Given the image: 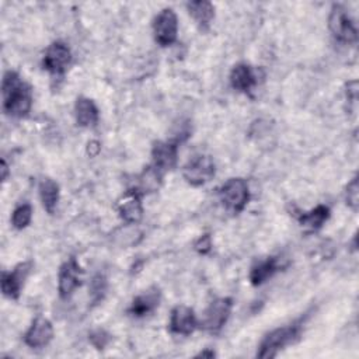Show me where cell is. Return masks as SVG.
Returning a JSON list of instances; mask_svg holds the SVG:
<instances>
[{
	"mask_svg": "<svg viewBox=\"0 0 359 359\" xmlns=\"http://www.w3.org/2000/svg\"><path fill=\"white\" fill-rule=\"evenodd\" d=\"M3 108L4 112L15 116L22 118L28 115L32 107V91L31 87L22 81L17 72L8 70L3 77Z\"/></svg>",
	"mask_w": 359,
	"mask_h": 359,
	"instance_id": "obj_1",
	"label": "cell"
},
{
	"mask_svg": "<svg viewBox=\"0 0 359 359\" xmlns=\"http://www.w3.org/2000/svg\"><path fill=\"white\" fill-rule=\"evenodd\" d=\"M300 334H302L300 323H293L290 325H285V327L272 330L269 334H266L264 337V339L259 345V349L257 352V356L262 358V359L275 358L280 349H283L285 346L297 341Z\"/></svg>",
	"mask_w": 359,
	"mask_h": 359,
	"instance_id": "obj_2",
	"label": "cell"
},
{
	"mask_svg": "<svg viewBox=\"0 0 359 359\" xmlns=\"http://www.w3.org/2000/svg\"><path fill=\"white\" fill-rule=\"evenodd\" d=\"M223 206L233 215L244 210L250 201V189L243 178H230L219 191Z\"/></svg>",
	"mask_w": 359,
	"mask_h": 359,
	"instance_id": "obj_3",
	"label": "cell"
},
{
	"mask_svg": "<svg viewBox=\"0 0 359 359\" xmlns=\"http://www.w3.org/2000/svg\"><path fill=\"white\" fill-rule=\"evenodd\" d=\"M328 28L332 36L345 43H353L358 39V29L353 20L349 17L348 11L339 6L334 4L328 17Z\"/></svg>",
	"mask_w": 359,
	"mask_h": 359,
	"instance_id": "obj_4",
	"label": "cell"
},
{
	"mask_svg": "<svg viewBox=\"0 0 359 359\" xmlns=\"http://www.w3.org/2000/svg\"><path fill=\"white\" fill-rule=\"evenodd\" d=\"M216 172L215 161L210 156L199 154L191 158L182 168V175L185 181L194 187H201L209 182Z\"/></svg>",
	"mask_w": 359,
	"mask_h": 359,
	"instance_id": "obj_5",
	"label": "cell"
},
{
	"mask_svg": "<svg viewBox=\"0 0 359 359\" xmlns=\"http://www.w3.org/2000/svg\"><path fill=\"white\" fill-rule=\"evenodd\" d=\"M233 307L230 297L215 299L203 311L201 318V327L206 331H219L229 320Z\"/></svg>",
	"mask_w": 359,
	"mask_h": 359,
	"instance_id": "obj_6",
	"label": "cell"
},
{
	"mask_svg": "<svg viewBox=\"0 0 359 359\" xmlns=\"http://www.w3.org/2000/svg\"><path fill=\"white\" fill-rule=\"evenodd\" d=\"M154 39L161 46H170L177 41L178 18L172 8H163L153 22Z\"/></svg>",
	"mask_w": 359,
	"mask_h": 359,
	"instance_id": "obj_7",
	"label": "cell"
},
{
	"mask_svg": "<svg viewBox=\"0 0 359 359\" xmlns=\"http://www.w3.org/2000/svg\"><path fill=\"white\" fill-rule=\"evenodd\" d=\"M83 272V268L74 257H70L62 264L57 275V290L62 299H69L73 292L81 285Z\"/></svg>",
	"mask_w": 359,
	"mask_h": 359,
	"instance_id": "obj_8",
	"label": "cell"
},
{
	"mask_svg": "<svg viewBox=\"0 0 359 359\" xmlns=\"http://www.w3.org/2000/svg\"><path fill=\"white\" fill-rule=\"evenodd\" d=\"M72 62L70 48L60 41L50 43L43 55L42 66L50 74H63Z\"/></svg>",
	"mask_w": 359,
	"mask_h": 359,
	"instance_id": "obj_9",
	"label": "cell"
},
{
	"mask_svg": "<svg viewBox=\"0 0 359 359\" xmlns=\"http://www.w3.org/2000/svg\"><path fill=\"white\" fill-rule=\"evenodd\" d=\"M31 268V262H21L13 271L1 273V292L6 297L18 299Z\"/></svg>",
	"mask_w": 359,
	"mask_h": 359,
	"instance_id": "obj_10",
	"label": "cell"
},
{
	"mask_svg": "<svg viewBox=\"0 0 359 359\" xmlns=\"http://www.w3.org/2000/svg\"><path fill=\"white\" fill-rule=\"evenodd\" d=\"M118 213L121 219L129 224H135L140 222L143 216V206H142V194L135 188L126 191L123 196L116 203Z\"/></svg>",
	"mask_w": 359,
	"mask_h": 359,
	"instance_id": "obj_11",
	"label": "cell"
},
{
	"mask_svg": "<svg viewBox=\"0 0 359 359\" xmlns=\"http://www.w3.org/2000/svg\"><path fill=\"white\" fill-rule=\"evenodd\" d=\"M52 338H53L52 323L48 318L41 316L34 318L29 328L24 334V342L29 348H43L52 341Z\"/></svg>",
	"mask_w": 359,
	"mask_h": 359,
	"instance_id": "obj_12",
	"label": "cell"
},
{
	"mask_svg": "<svg viewBox=\"0 0 359 359\" xmlns=\"http://www.w3.org/2000/svg\"><path fill=\"white\" fill-rule=\"evenodd\" d=\"M170 331L178 335H191L198 327V320L191 307L177 306L171 310Z\"/></svg>",
	"mask_w": 359,
	"mask_h": 359,
	"instance_id": "obj_13",
	"label": "cell"
},
{
	"mask_svg": "<svg viewBox=\"0 0 359 359\" xmlns=\"http://www.w3.org/2000/svg\"><path fill=\"white\" fill-rule=\"evenodd\" d=\"M178 144L177 142H156L151 149L153 165L163 170H171L177 164Z\"/></svg>",
	"mask_w": 359,
	"mask_h": 359,
	"instance_id": "obj_14",
	"label": "cell"
},
{
	"mask_svg": "<svg viewBox=\"0 0 359 359\" xmlns=\"http://www.w3.org/2000/svg\"><path fill=\"white\" fill-rule=\"evenodd\" d=\"M258 83L257 72L247 63H237L230 72V84L234 90L248 93Z\"/></svg>",
	"mask_w": 359,
	"mask_h": 359,
	"instance_id": "obj_15",
	"label": "cell"
},
{
	"mask_svg": "<svg viewBox=\"0 0 359 359\" xmlns=\"http://www.w3.org/2000/svg\"><path fill=\"white\" fill-rule=\"evenodd\" d=\"M158 303H160V290L157 287H151L132 300L130 307L128 309V313L137 318L144 317L151 311H154L158 307Z\"/></svg>",
	"mask_w": 359,
	"mask_h": 359,
	"instance_id": "obj_16",
	"label": "cell"
},
{
	"mask_svg": "<svg viewBox=\"0 0 359 359\" xmlns=\"http://www.w3.org/2000/svg\"><path fill=\"white\" fill-rule=\"evenodd\" d=\"M187 8L189 11V15L195 20V22L202 31H206L210 27V22L215 18V7L210 1H189L187 3Z\"/></svg>",
	"mask_w": 359,
	"mask_h": 359,
	"instance_id": "obj_17",
	"label": "cell"
},
{
	"mask_svg": "<svg viewBox=\"0 0 359 359\" xmlns=\"http://www.w3.org/2000/svg\"><path fill=\"white\" fill-rule=\"evenodd\" d=\"M74 115L77 125L83 128L93 126L98 121V108L93 100L87 97H79L74 104Z\"/></svg>",
	"mask_w": 359,
	"mask_h": 359,
	"instance_id": "obj_18",
	"label": "cell"
},
{
	"mask_svg": "<svg viewBox=\"0 0 359 359\" xmlns=\"http://www.w3.org/2000/svg\"><path fill=\"white\" fill-rule=\"evenodd\" d=\"M279 269V262L278 258L269 257L264 261H259L251 268L250 272V280L254 286H259L265 283L268 279H271Z\"/></svg>",
	"mask_w": 359,
	"mask_h": 359,
	"instance_id": "obj_19",
	"label": "cell"
},
{
	"mask_svg": "<svg viewBox=\"0 0 359 359\" xmlns=\"http://www.w3.org/2000/svg\"><path fill=\"white\" fill-rule=\"evenodd\" d=\"M330 217V208L325 205H317L314 209L310 212H304L299 216V223L302 227L316 231L323 227V224L328 220Z\"/></svg>",
	"mask_w": 359,
	"mask_h": 359,
	"instance_id": "obj_20",
	"label": "cell"
},
{
	"mask_svg": "<svg viewBox=\"0 0 359 359\" xmlns=\"http://www.w3.org/2000/svg\"><path fill=\"white\" fill-rule=\"evenodd\" d=\"M38 189L42 206L48 213L52 215L59 202V185L50 178H43L41 180Z\"/></svg>",
	"mask_w": 359,
	"mask_h": 359,
	"instance_id": "obj_21",
	"label": "cell"
},
{
	"mask_svg": "<svg viewBox=\"0 0 359 359\" xmlns=\"http://www.w3.org/2000/svg\"><path fill=\"white\" fill-rule=\"evenodd\" d=\"M160 181H161V174L160 170L153 167H147L143 170V172L139 175V182L135 187L136 191H139L142 195L147 194V192H153L157 191L160 187Z\"/></svg>",
	"mask_w": 359,
	"mask_h": 359,
	"instance_id": "obj_22",
	"label": "cell"
},
{
	"mask_svg": "<svg viewBox=\"0 0 359 359\" xmlns=\"http://www.w3.org/2000/svg\"><path fill=\"white\" fill-rule=\"evenodd\" d=\"M32 219V206L29 203L18 205L11 215V224L17 230L25 229Z\"/></svg>",
	"mask_w": 359,
	"mask_h": 359,
	"instance_id": "obj_23",
	"label": "cell"
},
{
	"mask_svg": "<svg viewBox=\"0 0 359 359\" xmlns=\"http://www.w3.org/2000/svg\"><path fill=\"white\" fill-rule=\"evenodd\" d=\"M346 203L356 210L359 206V184L358 177H355L346 187Z\"/></svg>",
	"mask_w": 359,
	"mask_h": 359,
	"instance_id": "obj_24",
	"label": "cell"
},
{
	"mask_svg": "<svg viewBox=\"0 0 359 359\" xmlns=\"http://www.w3.org/2000/svg\"><path fill=\"white\" fill-rule=\"evenodd\" d=\"M105 287H107V282H105V278L101 276V275H97L94 276L93 282H91V297H93V302H98L102 299L104 293H105Z\"/></svg>",
	"mask_w": 359,
	"mask_h": 359,
	"instance_id": "obj_25",
	"label": "cell"
},
{
	"mask_svg": "<svg viewBox=\"0 0 359 359\" xmlns=\"http://www.w3.org/2000/svg\"><path fill=\"white\" fill-rule=\"evenodd\" d=\"M88 339H90V342H91L97 349H104V348L108 345V342L111 341V337H109V334L105 332L104 330H95V331H93V332L90 334Z\"/></svg>",
	"mask_w": 359,
	"mask_h": 359,
	"instance_id": "obj_26",
	"label": "cell"
},
{
	"mask_svg": "<svg viewBox=\"0 0 359 359\" xmlns=\"http://www.w3.org/2000/svg\"><path fill=\"white\" fill-rule=\"evenodd\" d=\"M212 248V240H210V236L209 234H203L196 243H195V250L199 252V254H208Z\"/></svg>",
	"mask_w": 359,
	"mask_h": 359,
	"instance_id": "obj_27",
	"label": "cell"
},
{
	"mask_svg": "<svg viewBox=\"0 0 359 359\" xmlns=\"http://www.w3.org/2000/svg\"><path fill=\"white\" fill-rule=\"evenodd\" d=\"M7 174H8V167L6 160H1V180L6 181L7 180Z\"/></svg>",
	"mask_w": 359,
	"mask_h": 359,
	"instance_id": "obj_28",
	"label": "cell"
},
{
	"mask_svg": "<svg viewBox=\"0 0 359 359\" xmlns=\"http://www.w3.org/2000/svg\"><path fill=\"white\" fill-rule=\"evenodd\" d=\"M216 353L213 352V351H209V349H206V351H202V352H199L198 355H196V358H213Z\"/></svg>",
	"mask_w": 359,
	"mask_h": 359,
	"instance_id": "obj_29",
	"label": "cell"
}]
</instances>
